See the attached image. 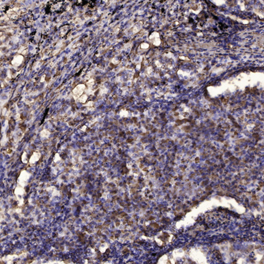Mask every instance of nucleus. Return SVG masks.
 <instances>
[{
    "mask_svg": "<svg viewBox=\"0 0 264 264\" xmlns=\"http://www.w3.org/2000/svg\"><path fill=\"white\" fill-rule=\"evenodd\" d=\"M84 89H85V85H79L77 86V87L75 88V90H74V94L77 95L78 96H79L80 94H81V93L83 92Z\"/></svg>",
    "mask_w": 264,
    "mask_h": 264,
    "instance_id": "1",
    "label": "nucleus"
}]
</instances>
